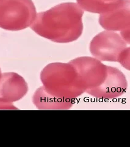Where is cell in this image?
I'll list each match as a JSON object with an SVG mask.
<instances>
[{
    "mask_svg": "<svg viewBox=\"0 0 130 147\" xmlns=\"http://www.w3.org/2000/svg\"><path fill=\"white\" fill-rule=\"evenodd\" d=\"M83 12L75 3H63L39 13L32 29L39 34L58 42H69L80 35Z\"/></svg>",
    "mask_w": 130,
    "mask_h": 147,
    "instance_id": "cell-1",
    "label": "cell"
},
{
    "mask_svg": "<svg viewBox=\"0 0 130 147\" xmlns=\"http://www.w3.org/2000/svg\"><path fill=\"white\" fill-rule=\"evenodd\" d=\"M36 15L31 0H4L0 3V27L18 30L29 25Z\"/></svg>",
    "mask_w": 130,
    "mask_h": 147,
    "instance_id": "cell-2",
    "label": "cell"
},
{
    "mask_svg": "<svg viewBox=\"0 0 130 147\" xmlns=\"http://www.w3.org/2000/svg\"><path fill=\"white\" fill-rule=\"evenodd\" d=\"M123 0H77L80 6L90 12H100L117 8Z\"/></svg>",
    "mask_w": 130,
    "mask_h": 147,
    "instance_id": "cell-3",
    "label": "cell"
},
{
    "mask_svg": "<svg viewBox=\"0 0 130 147\" xmlns=\"http://www.w3.org/2000/svg\"><path fill=\"white\" fill-rule=\"evenodd\" d=\"M4 1V0H0V3H1V1Z\"/></svg>",
    "mask_w": 130,
    "mask_h": 147,
    "instance_id": "cell-4",
    "label": "cell"
}]
</instances>
